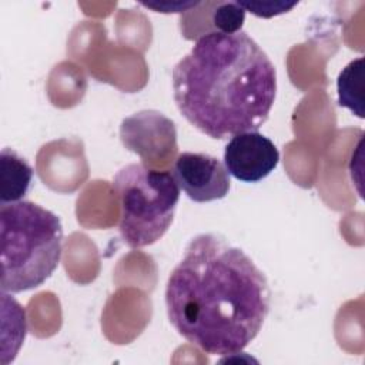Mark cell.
I'll list each match as a JSON object with an SVG mask.
<instances>
[{"mask_svg": "<svg viewBox=\"0 0 365 365\" xmlns=\"http://www.w3.org/2000/svg\"><path fill=\"white\" fill-rule=\"evenodd\" d=\"M171 78L180 113L215 140L257 131L268 120L277 94L272 61L242 30L200 36L174 66Z\"/></svg>", "mask_w": 365, "mask_h": 365, "instance_id": "obj_2", "label": "cell"}, {"mask_svg": "<svg viewBox=\"0 0 365 365\" xmlns=\"http://www.w3.org/2000/svg\"><path fill=\"white\" fill-rule=\"evenodd\" d=\"M63 250L60 218L33 201L0 205L1 291L17 294L44 284Z\"/></svg>", "mask_w": 365, "mask_h": 365, "instance_id": "obj_3", "label": "cell"}, {"mask_svg": "<svg viewBox=\"0 0 365 365\" xmlns=\"http://www.w3.org/2000/svg\"><path fill=\"white\" fill-rule=\"evenodd\" d=\"M1 204L21 201L33 181V168L14 150L6 147L0 154Z\"/></svg>", "mask_w": 365, "mask_h": 365, "instance_id": "obj_8", "label": "cell"}, {"mask_svg": "<svg viewBox=\"0 0 365 365\" xmlns=\"http://www.w3.org/2000/svg\"><path fill=\"white\" fill-rule=\"evenodd\" d=\"M147 9L155 10L158 13H182L195 9L201 3L198 1H141Z\"/></svg>", "mask_w": 365, "mask_h": 365, "instance_id": "obj_12", "label": "cell"}, {"mask_svg": "<svg viewBox=\"0 0 365 365\" xmlns=\"http://www.w3.org/2000/svg\"><path fill=\"white\" fill-rule=\"evenodd\" d=\"M211 23L214 31L224 34H234L241 31L245 20V10L237 1H217L212 4Z\"/></svg>", "mask_w": 365, "mask_h": 365, "instance_id": "obj_10", "label": "cell"}, {"mask_svg": "<svg viewBox=\"0 0 365 365\" xmlns=\"http://www.w3.org/2000/svg\"><path fill=\"white\" fill-rule=\"evenodd\" d=\"M338 104L349 108L359 118L364 117V58L351 61L338 76Z\"/></svg>", "mask_w": 365, "mask_h": 365, "instance_id": "obj_9", "label": "cell"}, {"mask_svg": "<svg viewBox=\"0 0 365 365\" xmlns=\"http://www.w3.org/2000/svg\"><path fill=\"white\" fill-rule=\"evenodd\" d=\"M279 163L277 145L258 131H245L231 137L224 148V165L234 178L258 182L268 177Z\"/></svg>", "mask_w": 365, "mask_h": 365, "instance_id": "obj_7", "label": "cell"}, {"mask_svg": "<svg viewBox=\"0 0 365 365\" xmlns=\"http://www.w3.org/2000/svg\"><path fill=\"white\" fill-rule=\"evenodd\" d=\"M113 191L120 205L118 231L128 247L157 242L173 224L180 187L170 171L128 164L114 175Z\"/></svg>", "mask_w": 365, "mask_h": 365, "instance_id": "obj_4", "label": "cell"}, {"mask_svg": "<svg viewBox=\"0 0 365 365\" xmlns=\"http://www.w3.org/2000/svg\"><path fill=\"white\" fill-rule=\"evenodd\" d=\"M173 177L194 202L224 198L231 187L230 174L217 157L205 153L184 151L173 164Z\"/></svg>", "mask_w": 365, "mask_h": 365, "instance_id": "obj_6", "label": "cell"}, {"mask_svg": "<svg viewBox=\"0 0 365 365\" xmlns=\"http://www.w3.org/2000/svg\"><path fill=\"white\" fill-rule=\"evenodd\" d=\"M245 11L252 13L257 17H262V19H269L278 14H284L291 11L298 1H274V0H268V1H255V0H238L237 1Z\"/></svg>", "mask_w": 365, "mask_h": 365, "instance_id": "obj_11", "label": "cell"}, {"mask_svg": "<svg viewBox=\"0 0 365 365\" xmlns=\"http://www.w3.org/2000/svg\"><path fill=\"white\" fill-rule=\"evenodd\" d=\"M123 145L141 158V164L165 170L177 158V130L174 121L155 110L138 111L121 121Z\"/></svg>", "mask_w": 365, "mask_h": 365, "instance_id": "obj_5", "label": "cell"}, {"mask_svg": "<svg viewBox=\"0 0 365 365\" xmlns=\"http://www.w3.org/2000/svg\"><path fill=\"white\" fill-rule=\"evenodd\" d=\"M265 274L238 247L217 234H198L165 285L170 324L208 355L241 352L269 312Z\"/></svg>", "mask_w": 365, "mask_h": 365, "instance_id": "obj_1", "label": "cell"}]
</instances>
